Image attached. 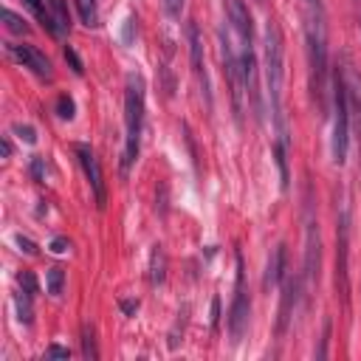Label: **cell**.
Masks as SVG:
<instances>
[{
	"instance_id": "cell-1",
	"label": "cell",
	"mask_w": 361,
	"mask_h": 361,
	"mask_svg": "<svg viewBox=\"0 0 361 361\" xmlns=\"http://www.w3.org/2000/svg\"><path fill=\"white\" fill-rule=\"evenodd\" d=\"M305 34H307V62H310V93L316 110L327 116V31H324L322 6H313L307 11Z\"/></svg>"
},
{
	"instance_id": "cell-2",
	"label": "cell",
	"mask_w": 361,
	"mask_h": 361,
	"mask_svg": "<svg viewBox=\"0 0 361 361\" xmlns=\"http://www.w3.org/2000/svg\"><path fill=\"white\" fill-rule=\"evenodd\" d=\"M262 65H265V85H268V99H271V116L276 124V135L279 141H288L285 133V116H282V31L274 20L265 23V34H262Z\"/></svg>"
},
{
	"instance_id": "cell-3",
	"label": "cell",
	"mask_w": 361,
	"mask_h": 361,
	"mask_svg": "<svg viewBox=\"0 0 361 361\" xmlns=\"http://www.w3.org/2000/svg\"><path fill=\"white\" fill-rule=\"evenodd\" d=\"M124 124H127V144L121 158V172L135 164L138 144H141V127H144V79L138 73L127 76V93H124Z\"/></svg>"
},
{
	"instance_id": "cell-4",
	"label": "cell",
	"mask_w": 361,
	"mask_h": 361,
	"mask_svg": "<svg viewBox=\"0 0 361 361\" xmlns=\"http://www.w3.org/2000/svg\"><path fill=\"white\" fill-rule=\"evenodd\" d=\"M330 99H333V138H330V152H333V161L336 164H344L347 161V147H350V99H347V85H344L341 68L333 71Z\"/></svg>"
},
{
	"instance_id": "cell-5",
	"label": "cell",
	"mask_w": 361,
	"mask_h": 361,
	"mask_svg": "<svg viewBox=\"0 0 361 361\" xmlns=\"http://www.w3.org/2000/svg\"><path fill=\"white\" fill-rule=\"evenodd\" d=\"M248 316H251V302H248V290H245V271H243V257L237 254L234 299H231V310H228V333H231V341H234V344H240V338L245 336V327H248Z\"/></svg>"
},
{
	"instance_id": "cell-6",
	"label": "cell",
	"mask_w": 361,
	"mask_h": 361,
	"mask_svg": "<svg viewBox=\"0 0 361 361\" xmlns=\"http://www.w3.org/2000/svg\"><path fill=\"white\" fill-rule=\"evenodd\" d=\"M220 54H223V71H226V79H228V87H231V104H234V118L237 124L243 121V96H245V82H243V65H240V56L234 54L231 42L226 34H220Z\"/></svg>"
},
{
	"instance_id": "cell-7",
	"label": "cell",
	"mask_w": 361,
	"mask_h": 361,
	"mask_svg": "<svg viewBox=\"0 0 361 361\" xmlns=\"http://www.w3.org/2000/svg\"><path fill=\"white\" fill-rule=\"evenodd\" d=\"M347 240H350V228H347V212L338 214V228H336V293L341 296L344 307L350 305V276H347Z\"/></svg>"
},
{
	"instance_id": "cell-8",
	"label": "cell",
	"mask_w": 361,
	"mask_h": 361,
	"mask_svg": "<svg viewBox=\"0 0 361 361\" xmlns=\"http://www.w3.org/2000/svg\"><path fill=\"white\" fill-rule=\"evenodd\" d=\"M6 51H8V56H11L14 62H20L23 68L34 71L37 76H42V79H51V76H54V65H51V59H48L42 51H37L34 45L6 42Z\"/></svg>"
},
{
	"instance_id": "cell-9",
	"label": "cell",
	"mask_w": 361,
	"mask_h": 361,
	"mask_svg": "<svg viewBox=\"0 0 361 361\" xmlns=\"http://www.w3.org/2000/svg\"><path fill=\"white\" fill-rule=\"evenodd\" d=\"M73 149H76V155H79V164H82V169H85L87 183H90V189H93L96 206L104 209V203H107V189H104V175H102V166H99L96 152H93L87 144H76Z\"/></svg>"
},
{
	"instance_id": "cell-10",
	"label": "cell",
	"mask_w": 361,
	"mask_h": 361,
	"mask_svg": "<svg viewBox=\"0 0 361 361\" xmlns=\"http://www.w3.org/2000/svg\"><path fill=\"white\" fill-rule=\"evenodd\" d=\"M186 37H189V54H192V71L200 82V93L206 99V107H212V87H209V76H206V65H203V42H200V31L195 23L186 25Z\"/></svg>"
},
{
	"instance_id": "cell-11",
	"label": "cell",
	"mask_w": 361,
	"mask_h": 361,
	"mask_svg": "<svg viewBox=\"0 0 361 361\" xmlns=\"http://www.w3.org/2000/svg\"><path fill=\"white\" fill-rule=\"evenodd\" d=\"M226 11H228V23L237 31L243 48H254V25H251V11L243 0H226Z\"/></svg>"
},
{
	"instance_id": "cell-12",
	"label": "cell",
	"mask_w": 361,
	"mask_h": 361,
	"mask_svg": "<svg viewBox=\"0 0 361 361\" xmlns=\"http://www.w3.org/2000/svg\"><path fill=\"white\" fill-rule=\"evenodd\" d=\"M305 276L310 282L319 279V226L313 217H307V251H305Z\"/></svg>"
},
{
	"instance_id": "cell-13",
	"label": "cell",
	"mask_w": 361,
	"mask_h": 361,
	"mask_svg": "<svg viewBox=\"0 0 361 361\" xmlns=\"http://www.w3.org/2000/svg\"><path fill=\"white\" fill-rule=\"evenodd\" d=\"M285 259H288V251H285V243H279L268 259V268H265V279H262L265 288H274L285 279Z\"/></svg>"
},
{
	"instance_id": "cell-14",
	"label": "cell",
	"mask_w": 361,
	"mask_h": 361,
	"mask_svg": "<svg viewBox=\"0 0 361 361\" xmlns=\"http://www.w3.org/2000/svg\"><path fill=\"white\" fill-rule=\"evenodd\" d=\"M296 290H299V282L296 279H288L285 288H282V305H279V333H285L288 322H290V307L296 305Z\"/></svg>"
},
{
	"instance_id": "cell-15",
	"label": "cell",
	"mask_w": 361,
	"mask_h": 361,
	"mask_svg": "<svg viewBox=\"0 0 361 361\" xmlns=\"http://www.w3.org/2000/svg\"><path fill=\"white\" fill-rule=\"evenodd\" d=\"M25 6L34 11V17L48 28V34H54V37H62V31H59V25L54 23V17H51V11H48V3L45 0H25Z\"/></svg>"
},
{
	"instance_id": "cell-16",
	"label": "cell",
	"mask_w": 361,
	"mask_h": 361,
	"mask_svg": "<svg viewBox=\"0 0 361 361\" xmlns=\"http://www.w3.org/2000/svg\"><path fill=\"white\" fill-rule=\"evenodd\" d=\"M164 276H166V257H164V248L155 245L152 257H149V279H152V285H161Z\"/></svg>"
},
{
	"instance_id": "cell-17",
	"label": "cell",
	"mask_w": 361,
	"mask_h": 361,
	"mask_svg": "<svg viewBox=\"0 0 361 361\" xmlns=\"http://www.w3.org/2000/svg\"><path fill=\"white\" fill-rule=\"evenodd\" d=\"M45 3H48V11H51L54 23L59 25V31H62V37H65V31L71 28V14H68V3H65V0H45Z\"/></svg>"
},
{
	"instance_id": "cell-18",
	"label": "cell",
	"mask_w": 361,
	"mask_h": 361,
	"mask_svg": "<svg viewBox=\"0 0 361 361\" xmlns=\"http://www.w3.org/2000/svg\"><path fill=\"white\" fill-rule=\"evenodd\" d=\"M62 285H65V271H62L59 265L48 268V271H45V290H48L51 296H59V293H62Z\"/></svg>"
},
{
	"instance_id": "cell-19",
	"label": "cell",
	"mask_w": 361,
	"mask_h": 361,
	"mask_svg": "<svg viewBox=\"0 0 361 361\" xmlns=\"http://www.w3.org/2000/svg\"><path fill=\"white\" fill-rule=\"evenodd\" d=\"M31 299H34V293H28V290H23L20 288V293L14 296V305H17V319L23 322V324H31Z\"/></svg>"
},
{
	"instance_id": "cell-20",
	"label": "cell",
	"mask_w": 361,
	"mask_h": 361,
	"mask_svg": "<svg viewBox=\"0 0 361 361\" xmlns=\"http://www.w3.org/2000/svg\"><path fill=\"white\" fill-rule=\"evenodd\" d=\"M76 11H79V17H82V23H85L87 28L99 25V8H96V0H76Z\"/></svg>"
},
{
	"instance_id": "cell-21",
	"label": "cell",
	"mask_w": 361,
	"mask_h": 361,
	"mask_svg": "<svg viewBox=\"0 0 361 361\" xmlns=\"http://www.w3.org/2000/svg\"><path fill=\"white\" fill-rule=\"evenodd\" d=\"M3 23H6V28L14 31V34H25V31H28L25 20H23L20 14H14L11 8H3Z\"/></svg>"
},
{
	"instance_id": "cell-22",
	"label": "cell",
	"mask_w": 361,
	"mask_h": 361,
	"mask_svg": "<svg viewBox=\"0 0 361 361\" xmlns=\"http://www.w3.org/2000/svg\"><path fill=\"white\" fill-rule=\"evenodd\" d=\"M82 355H85L87 361H96V358H99L96 338H93V330H90V327H85V330H82Z\"/></svg>"
},
{
	"instance_id": "cell-23",
	"label": "cell",
	"mask_w": 361,
	"mask_h": 361,
	"mask_svg": "<svg viewBox=\"0 0 361 361\" xmlns=\"http://www.w3.org/2000/svg\"><path fill=\"white\" fill-rule=\"evenodd\" d=\"M73 110H76V107H73V99L62 93V96L56 99V116H59V118H73Z\"/></svg>"
},
{
	"instance_id": "cell-24",
	"label": "cell",
	"mask_w": 361,
	"mask_h": 361,
	"mask_svg": "<svg viewBox=\"0 0 361 361\" xmlns=\"http://www.w3.org/2000/svg\"><path fill=\"white\" fill-rule=\"evenodd\" d=\"M11 130H14L25 144H34V141H37V133H34V127H28V124H14Z\"/></svg>"
},
{
	"instance_id": "cell-25",
	"label": "cell",
	"mask_w": 361,
	"mask_h": 361,
	"mask_svg": "<svg viewBox=\"0 0 361 361\" xmlns=\"http://www.w3.org/2000/svg\"><path fill=\"white\" fill-rule=\"evenodd\" d=\"M17 282H20V288H23V290L37 293V279H34V274H31V271H23V274L17 276Z\"/></svg>"
},
{
	"instance_id": "cell-26",
	"label": "cell",
	"mask_w": 361,
	"mask_h": 361,
	"mask_svg": "<svg viewBox=\"0 0 361 361\" xmlns=\"http://www.w3.org/2000/svg\"><path fill=\"white\" fill-rule=\"evenodd\" d=\"M65 59L71 62V68H73V73H82L85 71V65H82V59H79V54L71 48V45H65Z\"/></svg>"
},
{
	"instance_id": "cell-27",
	"label": "cell",
	"mask_w": 361,
	"mask_h": 361,
	"mask_svg": "<svg viewBox=\"0 0 361 361\" xmlns=\"http://www.w3.org/2000/svg\"><path fill=\"white\" fill-rule=\"evenodd\" d=\"M48 248H51V251H54V254H65V251H68V248H71V240H65V237H54V240H51V245H48Z\"/></svg>"
},
{
	"instance_id": "cell-28",
	"label": "cell",
	"mask_w": 361,
	"mask_h": 361,
	"mask_svg": "<svg viewBox=\"0 0 361 361\" xmlns=\"http://www.w3.org/2000/svg\"><path fill=\"white\" fill-rule=\"evenodd\" d=\"M45 358H71V350H68V347L54 344V347H48V350H45Z\"/></svg>"
},
{
	"instance_id": "cell-29",
	"label": "cell",
	"mask_w": 361,
	"mask_h": 361,
	"mask_svg": "<svg viewBox=\"0 0 361 361\" xmlns=\"http://www.w3.org/2000/svg\"><path fill=\"white\" fill-rule=\"evenodd\" d=\"M17 245H20V251H25V254H31V257L37 254V245H34L28 237H23V234H17Z\"/></svg>"
},
{
	"instance_id": "cell-30",
	"label": "cell",
	"mask_w": 361,
	"mask_h": 361,
	"mask_svg": "<svg viewBox=\"0 0 361 361\" xmlns=\"http://www.w3.org/2000/svg\"><path fill=\"white\" fill-rule=\"evenodd\" d=\"M164 8H166L169 17H178L180 8H183V0H164Z\"/></svg>"
},
{
	"instance_id": "cell-31",
	"label": "cell",
	"mask_w": 361,
	"mask_h": 361,
	"mask_svg": "<svg viewBox=\"0 0 361 361\" xmlns=\"http://www.w3.org/2000/svg\"><path fill=\"white\" fill-rule=\"evenodd\" d=\"M31 175H34L37 180L45 178V164H42V158H34V161H31Z\"/></svg>"
},
{
	"instance_id": "cell-32",
	"label": "cell",
	"mask_w": 361,
	"mask_h": 361,
	"mask_svg": "<svg viewBox=\"0 0 361 361\" xmlns=\"http://www.w3.org/2000/svg\"><path fill=\"white\" fill-rule=\"evenodd\" d=\"M327 338H330V319L324 322V333H322V347H319V353H316L319 358H324V355H327Z\"/></svg>"
},
{
	"instance_id": "cell-33",
	"label": "cell",
	"mask_w": 361,
	"mask_h": 361,
	"mask_svg": "<svg viewBox=\"0 0 361 361\" xmlns=\"http://www.w3.org/2000/svg\"><path fill=\"white\" fill-rule=\"evenodd\" d=\"M121 310L130 316V313H135V310H138V302H135V299H124V302H121Z\"/></svg>"
},
{
	"instance_id": "cell-34",
	"label": "cell",
	"mask_w": 361,
	"mask_h": 361,
	"mask_svg": "<svg viewBox=\"0 0 361 361\" xmlns=\"http://www.w3.org/2000/svg\"><path fill=\"white\" fill-rule=\"evenodd\" d=\"M217 319H220V299L212 302V327H217Z\"/></svg>"
},
{
	"instance_id": "cell-35",
	"label": "cell",
	"mask_w": 361,
	"mask_h": 361,
	"mask_svg": "<svg viewBox=\"0 0 361 361\" xmlns=\"http://www.w3.org/2000/svg\"><path fill=\"white\" fill-rule=\"evenodd\" d=\"M8 155H11V141L3 138V158H8Z\"/></svg>"
},
{
	"instance_id": "cell-36",
	"label": "cell",
	"mask_w": 361,
	"mask_h": 361,
	"mask_svg": "<svg viewBox=\"0 0 361 361\" xmlns=\"http://www.w3.org/2000/svg\"><path fill=\"white\" fill-rule=\"evenodd\" d=\"M305 3H307V8H313V6H322L319 0H305Z\"/></svg>"
},
{
	"instance_id": "cell-37",
	"label": "cell",
	"mask_w": 361,
	"mask_h": 361,
	"mask_svg": "<svg viewBox=\"0 0 361 361\" xmlns=\"http://www.w3.org/2000/svg\"><path fill=\"white\" fill-rule=\"evenodd\" d=\"M355 6H358V20H361V0H355Z\"/></svg>"
}]
</instances>
